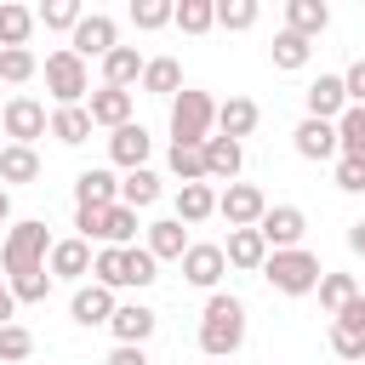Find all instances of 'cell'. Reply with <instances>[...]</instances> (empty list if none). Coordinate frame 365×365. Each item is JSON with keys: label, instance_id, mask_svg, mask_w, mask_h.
Segmentation results:
<instances>
[{"label": "cell", "instance_id": "obj_21", "mask_svg": "<svg viewBox=\"0 0 365 365\" xmlns=\"http://www.w3.org/2000/svg\"><path fill=\"white\" fill-rule=\"evenodd\" d=\"M143 68H148V57H143L137 46H114V51L103 57V86H114V91H131V86L143 80Z\"/></svg>", "mask_w": 365, "mask_h": 365}, {"label": "cell", "instance_id": "obj_3", "mask_svg": "<svg viewBox=\"0 0 365 365\" xmlns=\"http://www.w3.org/2000/svg\"><path fill=\"white\" fill-rule=\"evenodd\" d=\"M262 279L274 285V291H285V297H308V291H319V279H325V268H319V257L314 251H268V262H262Z\"/></svg>", "mask_w": 365, "mask_h": 365}, {"label": "cell", "instance_id": "obj_16", "mask_svg": "<svg viewBox=\"0 0 365 365\" xmlns=\"http://www.w3.org/2000/svg\"><path fill=\"white\" fill-rule=\"evenodd\" d=\"M86 114H91V125H108V131H120V125H131V91L97 86V91L86 97Z\"/></svg>", "mask_w": 365, "mask_h": 365}, {"label": "cell", "instance_id": "obj_29", "mask_svg": "<svg viewBox=\"0 0 365 365\" xmlns=\"http://www.w3.org/2000/svg\"><path fill=\"white\" fill-rule=\"evenodd\" d=\"M154 200H160V177H154L148 165H143V171H125V177H120V205H131V211H148Z\"/></svg>", "mask_w": 365, "mask_h": 365}, {"label": "cell", "instance_id": "obj_36", "mask_svg": "<svg viewBox=\"0 0 365 365\" xmlns=\"http://www.w3.org/2000/svg\"><path fill=\"white\" fill-rule=\"evenodd\" d=\"M97 240H103V245H131V240H137V211H131V205H108Z\"/></svg>", "mask_w": 365, "mask_h": 365}, {"label": "cell", "instance_id": "obj_43", "mask_svg": "<svg viewBox=\"0 0 365 365\" xmlns=\"http://www.w3.org/2000/svg\"><path fill=\"white\" fill-rule=\"evenodd\" d=\"M171 171H177L182 182H205V148H182V143H171Z\"/></svg>", "mask_w": 365, "mask_h": 365}, {"label": "cell", "instance_id": "obj_22", "mask_svg": "<svg viewBox=\"0 0 365 365\" xmlns=\"http://www.w3.org/2000/svg\"><path fill=\"white\" fill-rule=\"evenodd\" d=\"M188 228L177 222V217H160V222H148V251H154V262H182L188 257Z\"/></svg>", "mask_w": 365, "mask_h": 365}, {"label": "cell", "instance_id": "obj_12", "mask_svg": "<svg viewBox=\"0 0 365 365\" xmlns=\"http://www.w3.org/2000/svg\"><path fill=\"white\" fill-rule=\"evenodd\" d=\"M148 148H154V137H148V125H120V131H108V160L114 165H125V171H143L148 165Z\"/></svg>", "mask_w": 365, "mask_h": 365}, {"label": "cell", "instance_id": "obj_7", "mask_svg": "<svg viewBox=\"0 0 365 365\" xmlns=\"http://www.w3.org/2000/svg\"><path fill=\"white\" fill-rule=\"evenodd\" d=\"M262 211H268V200H262L257 182H228V188L217 194V217H222L228 228H257Z\"/></svg>", "mask_w": 365, "mask_h": 365}, {"label": "cell", "instance_id": "obj_53", "mask_svg": "<svg viewBox=\"0 0 365 365\" xmlns=\"http://www.w3.org/2000/svg\"><path fill=\"white\" fill-rule=\"evenodd\" d=\"M0 285H6V279H0Z\"/></svg>", "mask_w": 365, "mask_h": 365}, {"label": "cell", "instance_id": "obj_47", "mask_svg": "<svg viewBox=\"0 0 365 365\" xmlns=\"http://www.w3.org/2000/svg\"><path fill=\"white\" fill-rule=\"evenodd\" d=\"M331 325H348V331H365V297H354V302H348V308H342V314H336Z\"/></svg>", "mask_w": 365, "mask_h": 365}, {"label": "cell", "instance_id": "obj_15", "mask_svg": "<svg viewBox=\"0 0 365 365\" xmlns=\"http://www.w3.org/2000/svg\"><path fill=\"white\" fill-rule=\"evenodd\" d=\"M74 205H120V177L108 171V165H86L80 177H74Z\"/></svg>", "mask_w": 365, "mask_h": 365}, {"label": "cell", "instance_id": "obj_5", "mask_svg": "<svg viewBox=\"0 0 365 365\" xmlns=\"http://www.w3.org/2000/svg\"><path fill=\"white\" fill-rule=\"evenodd\" d=\"M46 91L57 97V108H74V103L91 91V74H86V63H80L68 46L46 57Z\"/></svg>", "mask_w": 365, "mask_h": 365}, {"label": "cell", "instance_id": "obj_1", "mask_svg": "<svg viewBox=\"0 0 365 365\" xmlns=\"http://www.w3.org/2000/svg\"><path fill=\"white\" fill-rule=\"evenodd\" d=\"M240 342H245V302L228 291H211L205 314H200V348L211 359H228V354H240Z\"/></svg>", "mask_w": 365, "mask_h": 365}, {"label": "cell", "instance_id": "obj_48", "mask_svg": "<svg viewBox=\"0 0 365 365\" xmlns=\"http://www.w3.org/2000/svg\"><path fill=\"white\" fill-rule=\"evenodd\" d=\"M108 365H148V354H143V348H125V342H114Z\"/></svg>", "mask_w": 365, "mask_h": 365}, {"label": "cell", "instance_id": "obj_41", "mask_svg": "<svg viewBox=\"0 0 365 365\" xmlns=\"http://www.w3.org/2000/svg\"><path fill=\"white\" fill-rule=\"evenodd\" d=\"M171 17H177L171 0H131V23H137V29H165Z\"/></svg>", "mask_w": 365, "mask_h": 365}, {"label": "cell", "instance_id": "obj_31", "mask_svg": "<svg viewBox=\"0 0 365 365\" xmlns=\"http://www.w3.org/2000/svg\"><path fill=\"white\" fill-rule=\"evenodd\" d=\"M354 297H359V279H354V274H336V268H325V279H319V308L336 319V314H342Z\"/></svg>", "mask_w": 365, "mask_h": 365}, {"label": "cell", "instance_id": "obj_50", "mask_svg": "<svg viewBox=\"0 0 365 365\" xmlns=\"http://www.w3.org/2000/svg\"><path fill=\"white\" fill-rule=\"evenodd\" d=\"M11 314H17V297H11V285H0V325H11Z\"/></svg>", "mask_w": 365, "mask_h": 365}, {"label": "cell", "instance_id": "obj_20", "mask_svg": "<svg viewBox=\"0 0 365 365\" xmlns=\"http://www.w3.org/2000/svg\"><path fill=\"white\" fill-rule=\"evenodd\" d=\"M114 308H120V302H114V291H108V285H97V279H91V285H80V291H74V302H68L74 325H108V319H114Z\"/></svg>", "mask_w": 365, "mask_h": 365}, {"label": "cell", "instance_id": "obj_24", "mask_svg": "<svg viewBox=\"0 0 365 365\" xmlns=\"http://www.w3.org/2000/svg\"><path fill=\"white\" fill-rule=\"evenodd\" d=\"M257 120H262V108H257L251 97H228V103H217V131H222V137H234V143H240V137H251V131H257Z\"/></svg>", "mask_w": 365, "mask_h": 365}, {"label": "cell", "instance_id": "obj_19", "mask_svg": "<svg viewBox=\"0 0 365 365\" xmlns=\"http://www.w3.org/2000/svg\"><path fill=\"white\" fill-rule=\"evenodd\" d=\"M222 257H228V268L262 274V262H268V240H262L257 228H228V245H222Z\"/></svg>", "mask_w": 365, "mask_h": 365}, {"label": "cell", "instance_id": "obj_45", "mask_svg": "<svg viewBox=\"0 0 365 365\" xmlns=\"http://www.w3.org/2000/svg\"><path fill=\"white\" fill-rule=\"evenodd\" d=\"M336 188L342 194H365V165L359 160H336Z\"/></svg>", "mask_w": 365, "mask_h": 365}, {"label": "cell", "instance_id": "obj_33", "mask_svg": "<svg viewBox=\"0 0 365 365\" xmlns=\"http://www.w3.org/2000/svg\"><path fill=\"white\" fill-rule=\"evenodd\" d=\"M336 143H342V160H359L365 165V108L348 103L342 120H336Z\"/></svg>", "mask_w": 365, "mask_h": 365}, {"label": "cell", "instance_id": "obj_14", "mask_svg": "<svg viewBox=\"0 0 365 365\" xmlns=\"http://www.w3.org/2000/svg\"><path fill=\"white\" fill-rule=\"evenodd\" d=\"M154 325H160V314H154V308H143V302H120V308H114V319H108L114 342H125V348H143V342L154 336Z\"/></svg>", "mask_w": 365, "mask_h": 365}, {"label": "cell", "instance_id": "obj_26", "mask_svg": "<svg viewBox=\"0 0 365 365\" xmlns=\"http://www.w3.org/2000/svg\"><path fill=\"white\" fill-rule=\"evenodd\" d=\"M143 91H148V97H177V91H182V63H177V57H148Z\"/></svg>", "mask_w": 365, "mask_h": 365}, {"label": "cell", "instance_id": "obj_46", "mask_svg": "<svg viewBox=\"0 0 365 365\" xmlns=\"http://www.w3.org/2000/svg\"><path fill=\"white\" fill-rule=\"evenodd\" d=\"M342 86H348V103H359V108H365V57H359V63H348Z\"/></svg>", "mask_w": 365, "mask_h": 365}, {"label": "cell", "instance_id": "obj_49", "mask_svg": "<svg viewBox=\"0 0 365 365\" xmlns=\"http://www.w3.org/2000/svg\"><path fill=\"white\" fill-rule=\"evenodd\" d=\"M348 251H354V257H365V217H359V222H348Z\"/></svg>", "mask_w": 365, "mask_h": 365}, {"label": "cell", "instance_id": "obj_52", "mask_svg": "<svg viewBox=\"0 0 365 365\" xmlns=\"http://www.w3.org/2000/svg\"><path fill=\"white\" fill-rule=\"evenodd\" d=\"M359 297H365V285H359Z\"/></svg>", "mask_w": 365, "mask_h": 365}, {"label": "cell", "instance_id": "obj_38", "mask_svg": "<svg viewBox=\"0 0 365 365\" xmlns=\"http://www.w3.org/2000/svg\"><path fill=\"white\" fill-rule=\"evenodd\" d=\"M34 74H40V57H34L29 46L0 51V80H6V86H23V80H34Z\"/></svg>", "mask_w": 365, "mask_h": 365}, {"label": "cell", "instance_id": "obj_39", "mask_svg": "<svg viewBox=\"0 0 365 365\" xmlns=\"http://www.w3.org/2000/svg\"><path fill=\"white\" fill-rule=\"evenodd\" d=\"M34 354V336H29V325H0V365H23Z\"/></svg>", "mask_w": 365, "mask_h": 365}, {"label": "cell", "instance_id": "obj_8", "mask_svg": "<svg viewBox=\"0 0 365 365\" xmlns=\"http://www.w3.org/2000/svg\"><path fill=\"white\" fill-rule=\"evenodd\" d=\"M114 46H120V29H114V17H108V11H86V17H80V29L68 34V51H74L80 63H86V57H108Z\"/></svg>", "mask_w": 365, "mask_h": 365}, {"label": "cell", "instance_id": "obj_35", "mask_svg": "<svg viewBox=\"0 0 365 365\" xmlns=\"http://www.w3.org/2000/svg\"><path fill=\"white\" fill-rule=\"evenodd\" d=\"M182 34H205L217 29V0H177V17H171Z\"/></svg>", "mask_w": 365, "mask_h": 365}, {"label": "cell", "instance_id": "obj_32", "mask_svg": "<svg viewBox=\"0 0 365 365\" xmlns=\"http://www.w3.org/2000/svg\"><path fill=\"white\" fill-rule=\"evenodd\" d=\"M29 34H34V11L29 6H0V51H17V46H29Z\"/></svg>", "mask_w": 365, "mask_h": 365}, {"label": "cell", "instance_id": "obj_13", "mask_svg": "<svg viewBox=\"0 0 365 365\" xmlns=\"http://www.w3.org/2000/svg\"><path fill=\"white\" fill-rule=\"evenodd\" d=\"M91 262H97V251H91V240H57L51 245V257H46V268H51V279H86L91 274Z\"/></svg>", "mask_w": 365, "mask_h": 365}, {"label": "cell", "instance_id": "obj_25", "mask_svg": "<svg viewBox=\"0 0 365 365\" xmlns=\"http://www.w3.org/2000/svg\"><path fill=\"white\" fill-rule=\"evenodd\" d=\"M205 217H217V188H211V182H182V188H177V222L194 228V222H205Z\"/></svg>", "mask_w": 365, "mask_h": 365}, {"label": "cell", "instance_id": "obj_6", "mask_svg": "<svg viewBox=\"0 0 365 365\" xmlns=\"http://www.w3.org/2000/svg\"><path fill=\"white\" fill-rule=\"evenodd\" d=\"M0 131H6L11 143L34 148V137H46V131H51V114H46V103H40V97H11V103L0 108Z\"/></svg>", "mask_w": 365, "mask_h": 365}, {"label": "cell", "instance_id": "obj_10", "mask_svg": "<svg viewBox=\"0 0 365 365\" xmlns=\"http://www.w3.org/2000/svg\"><path fill=\"white\" fill-rule=\"evenodd\" d=\"M222 268H228L222 245H205V240H194V245H188V257H182V279H188L194 291H217Z\"/></svg>", "mask_w": 365, "mask_h": 365}, {"label": "cell", "instance_id": "obj_18", "mask_svg": "<svg viewBox=\"0 0 365 365\" xmlns=\"http://www.w3.org/2000/svg\"><path fill=\"white\" fill-rule=\"evenodd\" d=\"M240 165H245V148L234 137H222V131L205 137V182H234Z\"/></svg>", "mask_w": 365, "mask_h": 365}, {"label": "cell", "instance_id": "obj_28", "mask_svg": "<svg viewBox=\"0 0 365 365\" xmlns=\"http://www.w3.org/2000/svg\"><path fill=\"white\" fill-rule=\"evenodd\" d=\"M34 177H40V154L23 143H6L0 148V182H34Z\"/></svg>", "mask_w": 365, "mask_h": 365}, {"label": "cell", "instance_id": "obj_30", "mask_svg": "<svg viewBox=\"0 0 365 365\" xmlns=\"http://www.w3.org/2000/svg\"><path fill=\"white\" fill-rule=\"evenodd\" d=\"M91 279L108 285V291H125L131 285V268H125V245H103L97 262H91Z\"/></svg>", "mask_w": 365, "mask_h": 365}, {"label": "cell", "instance_id": "obj_11", "mask_svg": "<svg viewBox=\"0 0 365 365\" xmlns=\"http://www.w3.org/2000/svg\"><path fill=\"white\" fill-rule=\"evenodd\" d=\"M302 103H308V120H342V108H348V86H342V74H319L308 91H302Z\"/></svg>", "mask_w": 365, "mask_h": 365}, {"label": "cell", "instance_id": "obj_34", "mask_svg": "<svg viewBox=\"0 0 365 365\" xmlns=\"http://www.w3.org/2000/svg\"><path fill=\"white\" fill-rule=\"evenodd\" d=\"M268 51H274V68H291V74H297V68H308V57H314V40H302V34L279 29Z\"/></svg>", "mask_w": 365, "mask_h": 365}, {"label": "cell", "instance_id": "obj_4", "mask_svg": "<svg viewBox=\"0 0 365 365\" xmlns=\"http://www.w3.org/2000/svg\"><path fill=\"white\" fill-rule=\"evenodd\" d=\"M211 125H217V103L205 97V91H177L171 97V143H182V148H205V137H211Z\"/></svg>", "mask_w": 365, "mask_h": 365}, {"label": "cell", "instance_id": "obj_44", "mask_svg": "<svg viewBox=\"0 0 365 365\" xmlns=\"http://www.w3.org/2000/svg\"><path fill=\"white\" fill-rule=\"evenodd\" d=\"M331 348H336V359H348V365H365V331L331 325Z\"/></svg>", "mask_w": 365, "mask_h": 365}, {"label": "cell", "instance_id": "obj_23", "mask_svg": "<svg viewBox=\"0 0 365 365\" xmlns=\"http://www.w3.org/2000/svg\"><path fill=\"white\" fill-rule=\"evenodd\" d=\"M285 29L302 34V40H314V34L331 29V6L325 0H285Z\"/></svg>", "mask_w": 365, "mask_h": 365}, {"label": "cell", "instance_id": "obj_42", "mask_svg": "<svg viewBox=\"0 0 365 365\" xmlns=\"http://www.w3.org/2000/svg\"><path fill=\"white\" fill-rule=\"evenodd\" d=\"M257 23V0H217V29H251Z\"/></svg>", "mask_w": 365, "mask_h": 365}, {"label": "cell", "instance_id": "obj_27", "mask_svg": "<svg viewBox=\"0 0 365 365\" xmlns=\"http://www.w3.org/2000/svg\"><path fill=\"white\" fill-rule=\"evenodd\" d=\"M51 137H57L63 148H80V143L91 137V114H86V103H74V108H51Z\"/></svg>", "mask_w": 365, "mask_h": 365}, {"label": "cell", "instance_id": "obj_9", "mask_svg": "<svg viewBox=\"0 0 365 365\" xmlns=\"http://www.w3.org/2000/svg\"><path fill=\"white\" fill-rule=\"evenodd\" d=\"M257 234L268 240V251H297L302 234H308V217H302V205H268Z\"/></svg>", "mask_w": 365, "mask_h": 365}, {"label": "cell", "instance_id": "obj_51", "mask_svg": "<svg viewBox=\"0 0 365 365\" xmlns=\"http://www.w3.org/2000/svg\"><path fill=\"white\" fill-rule=\"evenodd\" d=\"M6 222H11V194L0 188V228H6Z\"/></svg>", "mask_w": 365, "mask_h": 365}, {"label": "cell", "instance_id": "obj_37", "mask_svg": "<svg viewBox=\"0 0 365 365\" xmlns=\"http://www.w3.org/2000/svg\"><path fill=\"white\" fill-rule=\"evenodd\" d=\"M80 17H86V11H80V0H46V6L34 11V23L63 29V34H74V29H80Z\"/></svg>", "mask_w": 365, "mask_h": 365}, {"label": "cell", "instance_id": "obj_2", "mask_svg": "<svg viewBox=\"0 0 365 365\" xmlns=\"http://www.w3.org/2000/svg\"><path fill=\"white\" fill-rule=\"evenodd\" d=\"M51 234H46V222L40 217H29V222H11L6 228V251H0V268H6V285L11 279H29V274H46V257H51Z\"/></svg>", "mask_w": 365, "mask_h": 365}, {"label": "cell", "instance_id": "obj_40", "mask_svg": "<svg viewBox=\"0 0 365 365\" xmlns=\"http://www.w3.org/2000/svg\"><path fill=\"white\" fill-rule=\"evenodd\" d=\"M125 268H131V291H143V285L160 279V262H154L148 245H125Z\"/></svg>", "mask_w": 365, "mask_h": 365}, {"label": "cell", "instance_id": "obj_17", "mask_svg": "<svg viewBox=\"0 0 365 365\" xmlns=\"http://www.w3.org/2000/svg\"><path fill=\"white\" fill-rule=\"evenodd\" d=\"M291 143H297V154H302V160H331V154H342L336 125H331V120H308V114H302V125L291 131Z\"/></svg>", "mask_w": 365, "mask_h": 365}]
</instances>
